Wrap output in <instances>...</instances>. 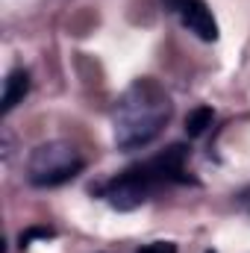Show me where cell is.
<instances>
[{"label": "cell", "instance_id": "cell-1", "mask_svg": "<svg viewBox=\"0 0 250 253\" xmlns=\"http://www.w3.org/2000/svg\"><path fill=\"white\" fill-rule=\"evenodd\" d=\"M171 118V97L156 80H135L115 106V144L121 150H138L150 144Z\"/></svg>", "mask_w": 250, "mask_h": 253}, {"label": "cell", "instance_id": "cell-3", "mask_svg": "<svg viewBox=\"0 0 250 253\" xmlns=\"http://www.w3.org/2000/svg\"><path fill=\"white\" fill-rule=\"evenodd\" d=\"M156 189L159 186L147 174H141L138 165H132V168H126L124 174H118L103 191H106V200L115 209H135V206H141Z\"/></svg>", "mask_w": 250, "mask_h": 253}, {"label": "cell", "instance_id": "cell-5", "mask_svg": "<svg viewBox=\"0 0 250 253\" xmlns=\"http://www.w3.org/2000/svg\"><path fill=\"white\" fill-rule=\"evenodd\" d=\"M165 3L180 15V21L197 39H203V42H215L218 39V24H215L209 6L203 0H165Z\"/></svg>", "mask_w": 250, "mask_h": 253}, {"label": "cell", "instance_id": "cell-10", "mask_svg": "<svg viewBox=\"0 0 250 253\" xmlns=\"http://www.w3.org/2000/svg\"><path fill=\"white\" fill-rule=\"evenodd\" d=\"M245 197H250V191H248V194H245Z\"/></svg>", "mask_w": 250, "mask_h": 253}, {"label": "cell", "instance_id": "cell-11", "mask_svg": "<svg viewBox=\"0 0 250 253\" xmlns=\"http://www.w3.org/2000/svg\"><path fill=\"white\" fill-rule=\"evenodd\" d=\"M206 253H215V251H206Z\"/></svg>", "mask_w": 250, "mask_h": 253}, {"label": "cell", "instance_id": "cell-2", "mask_svg": "<svg viewBox=\"0 0 250 253\" xmlns=\"http://www.w3.org/2000/svg\"><path fill=\"white\" fill-rule=\"evenodd\" d=\"M83 156L77 153L74 144L68 141H47V144H39L33 153H30V162H27V177L33 186H42V189H50V186H62L68 180H74L80 171H83Z\"/></svg>", "mask_w": 250, "mask_h": 253}, {"label": "cell", "instance_id": "cell-7", "mask_svg": "<svg viewBox=\"0 0 250 253\" xmlns=\"http://www.w3.org/2000/svg\"><path fill=\"white\" fill-rule=\"evenodd\" d=\"M212 118H215V112H212L209 106H197L194 112H188V118H186V132L191 135V138L203 135V132L212 126Z\"/></svg>", "mask_w": 250, "mask_h": 253}, {"label": "cell", "instance_id": "cell-9", "mask_svg": "<svg viewBox=\"0 0 250 253\" xmlns=\"http://www.w3.org/2000/svg\"><path fill=\"white\" fill-rule=\"evenodd\" d=\"M50 236H53V230H47V227H36V230H30V233L21 236V248H27L33 239H50Z\"/></svg>", "mask_w": 250, "mask_h": 253}, {"label": "cell", "instance_id": "cell-4", "mask_svg": "<svg viewBox=\"0 0 250 253\" xmlns=\"http://www.w3.org/2000/svg\"><path fill=\"white\" fill-rule=\"evenodd\" d=\"M186 156L188 150L183 144H171L168 150H162L159 156L141 162L138 168L162 189L165 183H188V174H186Z\"/></svg>", "mask_w": 250, "mask_h": 253}, {"label": "cell", "instance_id": "cell-6", "mask_svg": "<svg viewBox=\"0 0 250 253\" xmlns=\"http://www.w3.org/2000/svg\"><path fill=\"white\" fill-rule=\"evenodd\" d=\"M30 91V74L24 68H15L9 77H6V85H3V97H0V112H12Z\"/></svg>", "mask_w": 250, "mask_h": 253}, {"label": "cell", "instance_id": "cell-8", "mask_svg": "<svg viewBox=\"0 0 250 253\" xmlns=\"http://www.w3.org/2000/svg\"><path fill=\"white\" fill-rule=\"evenodd\" d=\"M138 253H177V245L174 242H150V245H144Z\"/></svg>", "mask_w": 250, "mask_h": 253}]
</instances>
